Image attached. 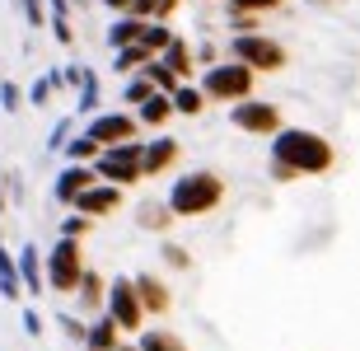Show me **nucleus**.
<instances>
[{"label": "nucleus", "mask_w": 360, "mask_h": 351, "mask_svg": "<svg viewBox=\"0 0 360 351\" xmlns=\"http://www.w3.org/2000/svg\"><path fill=\"white\" fill-rule=\"evenodd\" d=\"M267 160L271 183H295V178H328L337 169V146L323 132L309 127H281L267 136Z\"/></svg>", "instance_id": "nucleus-1"}, {"label": "nucleus", "mask_w": 360, "mask_h": 351, "mask_svg": "<svg viewBox=\"0 0 360 351\" xmlns=\"http://www.w3.org/2000/svg\"><path fill=\"white\" fill-rule=\"evenodd\" d=\"M225 197H229L225 174H215V169H192V174H178L174 183H169L164 206L174 211V220H201V216H211V211H220Z\"/></svg>", "instance_id": "nucleus-2"}, {"label": "nucleus", "mask_w": 360, "mask_h": 351, "mask_svg": "<svg viewBox=\"0 0 360 351\" xmlns=\"http://www.w3.org/2000/svg\"><path fill=\"white\" fill-rule=\"evenodd\" d=\"M197 89L206 94V103H239V98H253V89H257V75L243 61H234V56H225V61H215V66H206L201 70V80H197Z\"/></svg>", "instance_id": "nucleus-3"}, {"label": "nucleus", "mask_w": 360, "mask_h": 351, "mask_svg": "<svg viewBox=\"0 0 360 351\" xmlns=\"http://www.w3.org/2000/svg\"><path fill=\"white\" fill-rule=\"evenodd\" d=\"M234 61H243V66L253 70V75H276V70L290 66V52H285V42L267 38L262 28L257 33H229V52Z\"/></svg>", "instance_id": "nucleus-4"}, {"label": "nucleus", "mask_w": 360, "mask_h": 351, "mask_svg": "<svg viewBox=\"0 0 360 351\" xmlns=\"http://www.w3.org/2000/svg\"><path fill=\"white\" fill-rule=\"evenodd\" d=\"M84 267H89V262H84V239H66V234H61V239L47 248V257H42L47 291H56V295H75Z\"/></svg>", "instance_id": "nucleus-5"}, {"label": "nucleus", "mask_w": 360, "mask_h": 351, "mask_svg": "<svg viewBox=\"0 0 360 351\" xmlns=\"http://www.w3.org/2000/svg\"><path fill=\"white\" fill-rule=\"evenodd\" d=\"M94 174H98V183H112V188L146 183V174H141V136L136 141H117V146H103L98 160H94Z\"/></svg>", "instance_id": "nucleus-6"}, {"label": "nucleus", "mask_w": 360, "mask_h": 351, "mask_svg": "<svg viewBox=\"0 0 360 351\" xmlns=\"http://www.w3.org/2000/svg\"><path fill=\"white\" fill-rule=\"evenodd\" d=\"M229 122L239 127L243 136H276L281 127H285V113H281V103H271V98H239V103H229Z\"/></svg>", "instance_id": "nucleus-7"}, {"label": "nucleus", "mask_w": 360, "mask_h": 351, "mask_svg": "<svg viewBox=\"0 0 360 351\" xmlns=\"http://www.w3.org/2000/svg\"><path fill=\"white\" fill-rule=\"evenodd\" d=\"M103 314L117 324V333H141V328L150 324L146 319V309H141V300H136V286H131V276H112L108 281V300H103Z\"/></svg>", "instance_id": "nucleus-8"}, {"label": "nucleus", "mask_w": 360, "mask_h": 351, "mask_svg": "<svg viewBox=\"0 0 360 351\" xmlns=\"http://www.w3.org/2000/svg\"><path fill=\"white\" fill-rule=\"evenodd\" d=\"M80 132L94 136L98 150H103V146H117V141H136V136H141V122H136L131 108H98V113L84 117Z\"/></svg>", "instance_id": "nucleus-9"}, {"label": "nucleus", "mask_w": 360, "mask_h": 351, "mask_svg": "<svg viewBox=\"0 0 360 351\" xmlns=\"http://www.w3.org/2000/svg\"><path fill=\"white\" fill-rule=\"evenodd\" d=\"M127 206V188H112V183H98L94 178L89 188L70 202V211H80V216H89V220H103V216H112V211H122Z\"/></svg>", "instance_id": "nucleus-10"}, {"label": "nucleus", "mask_w": 360, "mask_h": 351, "mask_svg": "<svg viewBox=\"0 0 360 351\" xmlns=\"http://www.w3.org/2000/svg\"><path fill=\"white\" fill-rule=\"evenodd\" d=\"M178 160H183V146H178L174 136L155 132L150 141H141V174H146V178H160V174H169V169H174Z\"/></svg>", "instance_id": "nucleus-11"}, {"label": "nucleus", "mask_w": 360, "mask_h": 351, "mask_svg": "<svg viewBox=\"0 0 360 351\" xmlns=\"http://www.w3.org/2000/svg\"><path fill=\"white\" fill-rule=\"evenodd\" d=\"M131 286H136V300H141L146 319H164V314L174 309V295H169L164 276H155V272H136V276H131Z\"/></svg>", "instance_id": "nucleus-12"}, {"label": "nucleus", "mask_w": 360, "mask_h": 351, "mask_svg": "<svg viewBox=\"0 0 360 351\" xmlns=\"http://www.w3.org/2000/svg\"><path fill=\"white\" fill-rule=\"evenodd\" d=\"M94 178H98V174H94V164H66V169L52 178V202L56 206H70L94 183Z\"/></svg>", "instance_id": "nucleus-13"}, {"label": "nucleus", "mask_w": 360, "mask_h": 351, "mask_svg": "<svg viewBox=\"0 0 360 351\" xmlns=\"http://www.w3.org/2000/svg\"><path fill=\"white\" fill-rule=\"evenodd\" d=\"M14 267H19V286H24V295H42V291H47V276H42V248H38V243L14 248Z\"/></svg>", "instance_id": "nucleus-14"}, {"label": "nucleus", "mask_w": 360, "mask_h": 351, "mask_svg": "<svg viewBox=\"0 0 360 351\" xmlns=\"http://www.w3.org/2000/svg\"><path fill=\"white\" fill-rule=\"evenodd\" d=\"M75 300H80V314H103V300H108V276L103 272L84 267L80 272V286H75Z\"/></svg>", "instance_id": "nucleus-15"}, {"label": "nucleus", "mask_w": 360, "mask_h": 351, "mask_svg": "<svg viewBox=\"0 0 360 351\" xmlns=\"http://www.w3.org/2000/svg\"><path fill=\"white\" fill-rule=\"evenodd\" d=\"M131 113H136V122H141V132H164V127L174 122V103H169V94H160V89H155L146 103H136Z\"/></svg>", "instance_id": "nucleus-16"}, {"label": "nucleus", "mask_w": 360, "mask_h": 351, "mask_svg": "<svg viewBox=\"0 0 360 351\" xmlns=\"http://www.w3.org/2000/svg\"><path fill=\"white\" fill-rule=\"evenodd\" d=\"M117 342H122L117 324L108 314H94L89 328H84V351H117Z\"/></svg>", "instance_id": "nucleus-17"}, {"label": "nucleus", "mask_w": 360, "mask_h": 351, "mask_svg": "<svg viewBox=\"0 0 360 351\" xmlns=\"http://www.w3.org/2000/svg\"><path fill=\"white\" fill-rule=\"evenodd\" d=\"M169 103H174V117H201V113L211 108L206 94L197 89V80H178V89L169 94Z\"/></svg>", "instance_id": "nucleus-18"}, {"label": "nucleus", "mask_w": 360, "mask_h": 351, "mask_svg": "<svg viewBox=\"0 0 360 351\" xmlns=\"http://www.w3.org/2000/svg\"><path fill=\"white\" fill-rule=\"evenodd\" d=\"M160 61L174 70L178 80H192V75H197V61H192V42L178 38V33H174V42H169V47L160 52Z\"/></svg>", "instance_id": "nucleus-19"}, {"label": "nucleus", "mask_w": 360, "mask_h": 351, "mask_svg": "<svg viewBox=\"0 0 360 351\" xmlns=\"http://www.w3.org/2000/svg\"><path fill=\"white\" fill-rule=\"evenodd\" d=\"M136 225H141L146 234H169V230H174V211H169L164 202H155V197H150V202L136 206Z\"/></svg>", "instance_id": "nucleus-20"}, {"label": "nucleus", "mask_w": 360, "mask_h": 351, "mask_svg": "<svg viewBox=\"0 0 360 351\" xmlns=\"http://www.w3.org/2000/svg\"><path fill=\"white\" fill-rule=\"evenodd\" d=\"M136 351H192L174 328H141L136 333Z\"/></svg>", "instance_id": "nucleus-21"}, {"label": "nucleus", "mask_w": 360, "mask_h": 351, "mask_svg": "<svg viewBox=\"0 0 360 351\" xmlns=\"http://www.w3.org/2000/svg\"><path fill=\"white\" fill-rule=\"evenodd\" d=\"M141 28H146V19H136V14H112V24H108V47L117 52V47L141 42Z\"/></svg>", "instance_id": "nucleus-22"}, {"label": "nucleus", "mask_w": 360, "mask_h": 351, "mask_svg": "<svg viewBox=\"0 0 360 351\" xmlns=\"http://www.w3.org/2000/svg\"><path fill=\"white\" fill-rule=\"evenodd\" d=\"M0 295L10 300V305H19L24 300V286H19V267H14V253L0 243Z\"/></svg>", "instance_id": "nucleus-23"}, {"label": "nucleus", "mask_w": 360, "mask_h": 351, "mask_svg": "<svg viewBox=\"0 0 360 351\" xmlns=\"http://www.w3.org/2000/svg\"><path fill=\"white\" fill-rule=\"evenodd\" d=\"M150 56H155V52H150L146 42H131V47H117V52H112V70H117V75H136V70L146 66Z\"/></svg>", "instance_id": "nucleus-24"}, {"label": "nucleus", "mask_w": 360, "mask_h": 351, "mask_svg": "<svg viewBox=\"0 0 360 351\" xmlns=\"http://www.w3.org/2000/svg\"><path fill=\"white\" fill-rule=\"evenodd\" d=\"M75 117H89V113H98V103H103V94H98V75L94 70H84V80L75 84Z\"/></svg>", "instance_id": "nucleus-25"}, {"label": "nucleus", "mask_w": 360, "mask_h": 351, "mask_svg": "<svg viewBox=\"0 0 360 351\" xmlns=\"http://www.w3.org/2000/svg\"><path fill=\"white\" fill-rule=\"evenodd\" d=\"M61 155H66V164H94V160H98V141H94V136H75V132H70V141H66V146H61Z\"/></svg>", "instance_id": "nucleus-26"}, {"label": "nucleus", "mask_w": 360, "mask_h": 351, "mask_svg": "<svg viewBox=\"0 0 360 351\" xmlns=\"http://www.w3.org/2000/svg\"><path fill=\"white\" fill-rule=\"evenodd\" d=\"M141 42H146L150 52L160 56L169 42H174V28H169V19H146V28H141Z\"/></svg>", "instance_id": "nucleus-27"}, {"label": "nucleus", "mask_w": 360, "mask_h": 351, "mask_svg": "<svg viewBox=\"0 0 360 351\" xmlns=\"http://www.w3.org/2000/svg\"><path fill=\"white\" fill-rule=\"evenodd\" d=\"M141 75H146V80L155 84L160 94H174V89H178V75H174V70H169V66H164L160 56H150L146 66H141Z\"/></svg>", "instance_id": "nucleus-28"}, {"label": "nucleus", "mask_w": 360, "mask_h": 351, "mask_svg": "<svg viewBox=\"0 0 360 351\" xmlns=\"http://www.w3.org/2000/svg\"><path fill=\"white\" fill-rule=\"evenodd\" d=\"M150 94H155V84L136 70V75H127V84H122V108H136V103H146Z\"/></svg>", "instance_id": "nucleus-29"}, {"label": "nucleus", "mask_w": 360, "mask_h": 351, "mask_svg": "<svg viewBox=\"0 0 360 351\" xmlns=\"http://www.w3.org/2000/svg\"><path fill=\"white\" fill-rule=\"evenodd\" d=\"M160 257H164V267H169V272H192V253H187V243H174V239H169L160 248Z\"/></svg>", "instance_id": "nucleus-30"}, {"label": "nucleus", "mask_w": 360, "mask_h": 351, "mask_svg": "<svg viewBox=\"0 0 360 351\" xmlns=\"http://www.w3.org/2000/svg\"><path fill=\"white\" fill-rule=\"evenodd\" d=\"M52 94H56V89H52V75H38V80L24 89V103H33V108H47V103H52Z\"/></svg>", "instance_id": "nucleus-31"}, {"label": "nucleus", "mask_w": 360, "mask_h": 351, "mask_svg": "<svg viewBox=\"0 0 360 351\" xmlns=\"http://www.w3.org/2000/svg\"><path fill=\"white\" fill-rule=\"evenodd\" d=\"M19 14H24V24H28V28H47V19H52L47 0H19Z\"/></svg>", "instance_id": "nucleus-32"}, {"label": "nucleus", "mask_w": 360, "mask_h": 351, "mask_svg": "<svg viewBox=\"0 0 360 351\" xmlns=\"http://www.w3.org/2000/svg\"><path fill=\"white\" fill-rule=\"evenodd\" d=\"M19 108H24V89H19L14 80H0V113H5V117H14Z\"/></svg>", "instance_id": "nucleus-33"}, {"label": "nucleus", "mask_w": 360, "mask_h": 351, "mask_svg": "<svg viewBox=\"0 0 360 351\" xmlns=\"http://www.w3.org/2000/svg\"><path fill=\"white\" fill-rule=\"evenodd\" d=\"M56 324H61V333H66V342H75V347H84V328H89V319H80V314H56Z\"/></svg>", "instance_id": "nucleus-34"}, {"label": "nucleus", "mask_w": 360, "mask_h": 351, "mask_svg": "<svg viewBox=\"0 0 360 351\" xmlns=\"http://www.w3.org/2000/svg\"><path fill=\"white\" fill-rule=\"evenodd\" d=\"M47 28H52V38L61 42V47H75V19H70V14H52Z\"/></svg>", "instance_id": "nucleus-35"}, {"label": "nucleus", "mask_w": 360, "mask_h": 351, "mask_svg": "<svg viewBox=\"0 0 360 351\" xmlns=\"http://www.w3.org/2000/svg\"><path fill=\"white\" fill-rule=\"evenodd\" d=\"M75 122H80V117H61L52 132H47V155H61V146H66L70 132H75Z\"/></svg>", "instance_id": "nucleus-36"}, {"label": "nucleus", "mask_w": 360, "mask_h": 351, "mask_svg": "<svg viewBox=\"0 0 360 351\" xmlns=\"http://www.w3.org/2000/svg\"><path fill=\"white\" fill-rule=\"evenodd\" d=\"M281 5L285 0H225V10H239V14H271Z\"/></svg>", "instance_id": "nucleus-37"}, {"label": "nucleus", "mask_w": 360, "mask_h": 351, "mask_svg": "<svg viewBox=\"0 0 360 351\" xmlns=\"http://www.w3.org/2000/svg\"><path fill=\"white\" fill-rule=\"evenodd\" d=\"M5 197H10V206H24V197H28V188H24V174L19 169H5Z\"/></svg>", "instance_id": "nucleus-38"}, {"label": "nucleus", "mask_w": 360, "mask_h": 351, "mask_svg": "<svg viewBox=\"0 0 360 351\" xmlns=\"http://www.w3.org/2000/svg\"><path fill=\"white\" fill-rule=\"evenodd\" d=\"M89 230H94V220L80 216V211H70V216L61 220V234H66V239H89Z\"/></svg>", "instance_id": "nucleus-39"}, {"label": "nucleus", "mask_w": 360, "mask_h": 351, "mask_svg": "<svg viewBox=\"0 0 360 351\" xmlns=\"http://www.w3.org/2000/svg\"><path fill=\"white\" fill-rule=\"evenodd\" d=\"M229 33H257L262 28V14H239V10H229Z\"/></svg>", "instance_id": "nucleus-40"}, {"label": "nucleus", "mask_w": 360, "mask_h": 351, "mask_svg": "<svg viewBox=\"0 0 360 351\" xmlns=\"http://www.w3.org/2000/svg\"><path fill=\"white\" fill-rule=\"evenodd\" d=\"M192 61H197V66L206 70V66H215V61H225V52H220L215 42H197V52H192Z\"/></svg>", "instance_id": "nucleus-41"}, {"label": "nucleus", "mask_w": 360, "mask_h": 351, "mask_svg": "<svg viewBox=\"0 0 360 351\" xmlns=\"http://www.w3.org/2000/svg\"><path fill=\"white\" fill-rule=\"evenodd\" d=\"M19 324H24V338H42V328H47V324H42V314L33 309V305H24V314H19Z\"/></svg>", "instance_id": "nucleus-42"}, {"label": "nucleus", "mask_w": 360, "mask_h": 351, "mask_svg": "<svg viewBox=\"0 0 360 351\" xmlns=\"http://www.w3.org/2000/svg\"><path fill=\"white\" fill-rule=\"evenodd\" d=\"M127 14H136V19H155V0H131Z\"/></svg>", "instance_id": "nucleus-43"}, {"label": "nucleus", "mask_w": 360, "mask_h": 351, "mask_svg": "<svg viewBox=\"0 0 360 351\" xmlns=\"http://www.w3.org/2000/svg\"><path fill=\"white\" fill-rule=\"evenodd\" d=\"M183 0H155V19H174Z\"/></svg>", "instance_id": "nucleus-44"}, {"label": "nucleus", "mask_w": 360, "mask_h": 351, "mask_svg": "<svg viewBox=\"0 0 360 351\" xmlns=\"http://www.w3.org/2000/svg\"><path fill=\"white\" fill-rule=\"evenodd\" d=\"M98 5H103V10H112V14H127V5H131V0H98Z\"/></svg>", "instance_id": "nucleus-45"}, {"label": "nucleus", "mask_w": 360, "mask_h": 351, "mask_svg": "<svg viewBox=\"0 0 360 351\" xmlns=\"http://www.w3.org/2000/svg\"><path fill=\"white\" fill-rule=\"evenodd\" d=\"M5 174V169H0ZM5 211H10V197H5V178H0V220H5Z\"/></svg>", "instance_id": "nucleus-46"}, {"label": "nucleus", "mask_w": 360, "mask_h": 351, "mask_svg": "<svg viewBox=\"0 0 360 351\" xmlns=\"http://www.w3.org/2000/svg\"><path fill=\"white\" fill-rule=\"evenodd\" d=\"M117 351H136V342H117Z\"/></svg>", "instance_id": "nucleus-47"}, {"label": "nucleus", "mask_w": 360, "mask_h": 351, "mask_svg": "<svg viewBox=\"0 0 360 351\" xmlns=\"http://www.w3.org/2000/svg\"><path fill=\"white\" fill-rule=\"evenodd\" d=\"M0 243H5V230H0Z\"/></svg>", "instance_id": "nucleus-48"}, {"label": "nucleus", "mask_w": 360, "mask_h": 351, "mask_svg": "<svg viewBox=\"0 0 360 351\" xmlns=\"http://www.w3.org/2000/svg\"><path fill=\"white\" fill-rule=\"evenodd\" d=\"M0 80H5V75H0Z\"/></svg>", "instance_id": "nucleus-49"}]
</instances>
